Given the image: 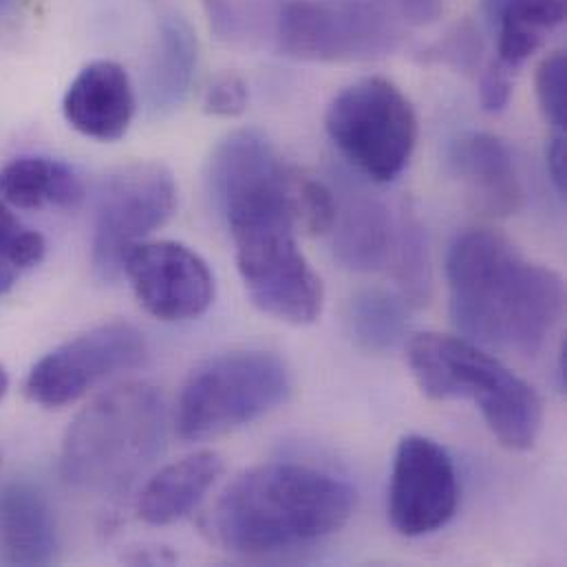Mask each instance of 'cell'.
Wrapping results in <instances>:
<instances>
[{
  "instance_id": "1",
  "label": "cell",
  "mask_w": 567,
  "mask_h": 567,
  "mask_svg": "<svg viewBox=\"0 0 567 567\" xmlns=\"http://www.w3.org/2000/svg\"><path fill=\"white\" fill-rule=\"evenodd\" d=\"M446 277L455 327L484 349L535 355L564 316L561 275L530 261L497 230L460 235Z\"/></svg>"
},
{
  "instance_id": "2",
  "label": "cell",
  "mask_w": 567,
  "mask_h": 567,
  "mask_svg": "<svg viewBox=\"0 0 567 567\" xmlns=\"http://www.w3.org/2000/svg\"><path fill=\"white\" fill-rule=\"evenodd\" d=\"M355 493L340 477L298 462H270L235 477L202 519L226 553L268 557L320 542L353 515Z\"/></svg>"
},
{
  "instance_id": "3",
  "label": "cell",
  "mask_w": 567,
  "mask_h": 567,
  "mask_svg": "<svg viewBox=\"0 0 567 567\" xmlns=\"http://www.w3.org/2000/svg\"><path fill=\"white\" fill-rule=\"evenodd\" d=\"M166 446V406L148 382L120 384L69 426L62 442V475L69 486L115 497L126 493Z\"/></svg>"
},
{
  "instance_id": "4",
  "label": "cell",
  "mask_w": 567,
  "mask_h": 567,
  "mask_svg": "<svg viewBox=\"0 0 567 567\" xmlns=\"http://www.w3.org/2000/svg\"><path fill=\"white\" fill-rule=\"evenodd\" d=\"M406 360L426 398L477 404L502 446L530 451L537 444L544 429L539 393L482 344L464 336L426 331L409 340Z\"/></svg>"
},
{
  "instance_id": "5",
  "label": "cell",
  "mask_w": 567,
  "mask_h": 567,
  "mask_svg": "<svg viewBox=\"0 0 567 567\" xmlns=\"http://www.w3.org/2000/svg\"><path fill=\"white\" fill-rule=\"evenodd\" d=\"M237 268L252 302L289 324H311L324 302L320 277L298 248V230L281 202L248 204L224 215Z\"/></svg>"
},
{
  "instance_id": "6",
  "label": "cell",
  "mask_w": 567,
  "mask_h": 567,
  "mask_svg": "<svg viewBox=\"0 0 567 567\" xmlns=\"http://www.w3.org/2000/svg\"><path fill=\"white\" fill-rule=\"evenodd\" d=\"M291 371L268 349L219 353L190 371L177 406L175 429L186 442L237 431L287 402Z\"/></svg>"
},
{
  "instance_id": "7",
  "label": "cell",
  "mask_w": 567,
  "mask_h": 567,
  "mask_svg": "<svg viewBox=\"0 0 567 567\" xmlns=\"http://www.w3.org/2000/svg\"><path fill=\"white\" fill-rule=\"evenodd\" d=\"M324 128L340 155L378 184L402 175L420 137L411 100L378 75L344 86L324 113Z\"/></svg>"
},
{
  "instance_id": "8",
  "label": "cell",
  "mask_w": 567,
  "mask_h": 567,
  "mask_svg": "<svg viewBox=\"0 0 567 567\" xmlns=\"http://www.w3.org/2000/svg\"><path fill=\"white\" fill-rule=\"evenodd\" d=\"M393 0H285L277 42L285 55L309 62L382 58L402 40Z\"/></svg>"
},
{
  "instance_id": "9",
  "label": "cell",
  "mask_w": 567,
  "mask_h": 567,
  "mask_svg": "<svg viewBox=\"0 0 567 567\" xmlns=\"http://www.w3.org/2000/svg\"><path fill=\"white\" fill-rule=\"evenodd\" d=\"M177 186L159 162H137L113 173L100 193L91 264L102 281L122 275L124 255L175 213Z\"/></svg>"
},
{
  "instance_id": "10",
  "label": "cell",
  "mask_w": 567,
  "mask_h": 567,
  "mask_svg": "<svg viewBox=\"0 0 567 567\" xmlns=\"http://www.w3.org/2000/svg\"><path fill=\"white\" fill-rule=\"evenodd\" d=\"M146 355V338L135 324L104 322L42 355L29 371L24 391L44 409H62L102 380L142 367Z\"/></svg>"
},
{
  "instance_id": "11",
  "label": "cell",
  "mask_w": 567,
  "mask_h": 567,
  "mask_svg": "<svg viewBox=\"0 0 567 567\" xmlns=\"http://www.w3.org/2000/svg\"><path fill=\"white\" fill-rule=\"evenodd\" d=\"M457 504L460 480L446 449L424 435L402 437L389 484L391 526L404 537H424L444 528Z\"/></svg>"
},
{
  "instance_id": "12",
  "label": "cell",
  "mask_w": 567,
  "mask_h": 567,
  "mask_svg": "<svg viewBox=\"0 0 567 567\" xmlns=\"http://www.w3.org/2000/svg\"><path fill=\"white\" fill-rule=\"evenodd\" d=\"M122 275L140 305L164 322L204 316L215 300V277L208 264L177 241H140L122 261Z\"/></svg>"
},
{
  "instance_id": "13",
  "label": "cell",
  "mask_w": 567,
  "mask_h": 567,
  "mask_svg": "<svg viewBox=\"0 0 567 567\" xmlns=\"http://www.w3.org/2000/svg\"><path fill=\"white\" fill-rule=\"evenodd\" d=\"M135 91L126 69L113 60L86 64L69 84L62 113L73 131L97 142H117L135 117Z\"/></svg>"
},
{
  "instance_id": "14",
  "label": "cell",
  "mask_w": 567,
  "mask_h": 567,
  "mask_svg": "<svg viewBox=\"0 0 567 567\" xmlns=\"http://www.w3.org/2000/svg\"><path fill=\"white\" fill-rule=\"evenodd\" d=\"M449 164L484 213L495 217L519 213L524 186L504 140L484 131L462 133L451 142Z\"/></svg>"
},
{
  "instance_id": "15",
  "label": "cell",
  "mask_w": 567,
  "mask_h": 567,
  "mask_svg": "<svg viewBox=\"0 0 567 567\" xmlns=\"http://www.w3.org/2000/svg\"><path fill=\"white\" fill-rule=\"evenodd\" d=\"M60 548L58 524L38 486L11 480L0 486V566H49Z\"/></svg>"
},
{
  "instance_id": "16",
  "label": "cell",
  "mask_w": 567,
  "mask_h": 567,
  "mask_svg": "<svg viewBox=\"0 0 567 567\" xmlns=\"http://www.w3.org/2000/svg\"><path fill=\"white\" fill-rule=\"evenodd\" d=\"M333 197L331 233L338 261L353 272H373L386 266L398 228L386 206L371 193L349 184Z\"/></svg>"
},
{
  "instance_id": "17",
  "label": "cell",
  "mask_w": 567,
  "mask_h": 567,
  "mask_svg": "<svg viewBox=\"0 0 567 567\" xmlns=\"http://www.w3.org/2000/svg\"><path fill=\"white\" fill-rule=\"evenodd\" d=\"M224 460L215 451H199L162 468L142 491L137 515L151 526H171L188 517L217 484Z\"/></svg>"
},
{
  "instance_id": "18",
  "label": "cell",
  "mask_w": 567,
  "mask_h": 567,
  "mask_svg": "<svg viewBox=\"0 0 567 567\" xmlns=\"http://www.w3.org/2000/svg\"><path fill=\"white\" fill-rule=\"evenodd\" d=\"M199 44L182 16H164L146 73V106L155 117L175 113L188 97L197 71Z\"/></svg>"
},
{
  "instance_id": "19",
  "label": "cell",
  "mask_w": 567,
  "mask_h": 567,
  "mask_svg": "<svg viewBox=\"0 0 567 567\" xmlns=\"http://www.w3.org/2000/svg\"><path fill=\"white\" fill-rule=\"evenodd\" d=\"M0 199L20 210L78 208L84 199V184L64 162L24 155L2 166Z\"/></svg>"
},
{
  "instance_id": "20",
  "label": "cell",
  "mask_w": 567,
  "mask_h": 567,
  "mask_svg": "<svg viewBox=\"0 0 567 567\" xmlns=\"http://www.w3.org/2000/svg\"><path fill=\"white\" fill-rule=\"evenodd\" d=\"M566 13V0H508L493 18L499 62L513 71L522 66L544 47L548 31L564 24Z\"/></svg>"
},
{
  "instance_id": "21",
  "label": "cell",
  "mask_w": 567,
  "mask_h": 567,
  "mask_svg": "<svg viewBox=\"0 0 567 567\" xmlns=\"http://www.w3.org/2000/svg\"><path fill=\"white\" fill-rule=\"evenodd\" d=\"M409 302L384 289H364L351 298L349 329L355 344L369 353L395 349L409 331Z\"/></svg>"
},
{
  "instance_id": "22",
  "label": "cell",
  "mask_w": 567,
  "mask_h": 567,
  "mask_svg": "<svg viewBox=\"0 0 567 567\" xmlns=\"http://www.w3.org/2000/svg\"><path fill=\"white\" fill-rule=\"evenodd\" d=\"M389 261L393 264L402 298L413 305L426 302L431 296L429 244L422 224L413 215H404V219L398 224Z\"/></svg>"
},
{
  "instance_id": "23",
  "label": "cell",
  "mask_w": 567,
  "mask_h": 567,
  "mask_svg": "<svg viewBox=\"0 0 567 567\" xmlns=\"http://www.w3.org/2000/svg\"><path fill=\"white\" fill-rule=\"evenodd\" d=\"M0 255L16 268L29 270L47 255V241L40 233L22 226V221L0 199Z\"/></svg>"
},
{
  "instance_id": "24",
  "label": "cell",
  "mask_w": 567,
  "mask_h": 567,
  "mask_svg": "<svg viewBox=\"0 0 567 567\" xmlns=\"http://www.w3.org/2000/svg\"><path fill=\"white\" fill-rule=\"evenodd\" d=\"M537 100L539 109L557 131H566L567 124V58L564 51L546 55L537 69Z\"/></svg>"
},
{
  "instance_id": "25",
  "label": "cell",
  "mask_w": 567,
  "mask_h": 567,
  "mask_svg": "<svg viewBox=\"0 0 567 567\" xmlns=\"http://www.w3.org/2000/svg\"><path fill=\"white\" fill-rule=\"evenodd\" d=\"M248 104L250 91L239 73L217 75L204 93V109L215 117H239L246 113Z\"/></svg>"
},
{
  "instance_id": "26",
  "label": "cell",
  "mask_w": 567,
  "mask_h": 567,
  "mask_svg": "<svg viewBox=\"0 0 567 567\" xmlns=\"http://www.w3.org/2000/svg\"><path fill=\"white\" fill-rule=\"evenodd\" d=\"M511 95H513V69H508L497 60L482 75V82H480L482 106L491 113L504 111L511 102Z\"/></svg>"
},
{
  "instance_id": "27",
  "label": "cell",
  "mask_w": 567,
  "mask_h": 567,
  "mask_svg": "<svg viewBox=\"0 0 567 567\" xmlns=\"http://www.w3.org/2000/svg\"><path fill=\"white\" fill-rule=\"evenodd\" d=\"M210 29L221 40H239L246 29V18L237 0H202Z\"/></svg>"
},
{
  "instance_id": "28",
  "label": "cell",
  "mask_w": 567,
  "mask_h": 567,
  "mask_svg": "<svg viewBox=\"0 0 567 567\" xmlns=\"http://www.w3.org/2000/svg\"><path fill=\"white\" fill-rule=\"evenodd\" d=\"M431 55L440 62H451L455 66L471 69L480 58V40L475 38V31L457 29V33H453L446 42H440Z\"/></svg>"
},
{
  "instance_id": "29",
  "label": "cell",
  "mask_w": 567,
  "mask_h": 567,
  "mask_svg": "<svg viewBox=\"0 0 567 567\" xmlns=\"http://www.w3.org/2000/svg\"><path fill=\"white\" fill-rule=\"evenodd\" d=\"M546 168L550 182L559 195H566L567 188V146L566 131H557L546 146Z\"/></svg>"
},
{
  "instance_id": "30",
  "label": "cell",
  "mask_w": 567,
  "mask_h": 567,
  "mask_svg": "<svg viewBox=\"0 0 567 567\" xmlns=\"http://www.w3.org/2000/svg\"><path fill=\"white\" fill-rule=\"evenodd\" d=\"M393 2L402 22L413 27L433 24L444 11V0H393Z\"/></svg>"
},
{
  "instance_id": "31",
  "label": "cell",
  "mask_w": 567,
  "mask_h": 567,
  "mask_svg": "<svg viewBox=\"0 0 567 567\" xmlns=\"http://www.w3.org/2000/svg\"><path fill=\"white\" fill-rule=\"evenodd\" d=\"M16 281V268L0 255V296H4Z\"/></svg>"
},
{
  "instance_id": "32",
  "label": "cell",
  "mask_w": 567,
  "mask_h": 567,
  "mask_svg": "<svg viewBox=\"0 0 567 567\" xmlns=\"http://www.w3.org/2000/svg\"><path fill=\"white\" fill-rule=\"evenodd\" d=\"M7 391H9V373H7V369H4V364L0 362V402L4 400V395H7Z\"/></svg>"
},
{
  "instance_id": "33",
  "label": "cell",
  "mask_w": 567,
  "mask_h": 567,
  "mask_svg": "<svg viewBox=\"0 0 567 567\" xmlns=\"http://www.w3.org/2000/svg\"><path fill=\"white\" fill-rule=\"evenodd\" d=\"M0 2H2V0H0Z\"/></svg>"
}]
</instances>
